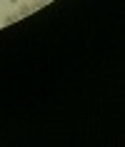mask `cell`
<instances>
[{"label": "cell", "mask_w": 125, "mask_h": 147, "mask_svg": "<svg viewBox=\"0 0 125 147\" xmlns=\"http://www.w3.org/2000/svg\"><path fill=\"white\" fill-rule=\"evenodd\" d=\"M8 3H10V5H18V3H20V0H8Z\"/></svg>", "instance_id": "3957f363"}, {"label": "cell", "mask_w": 125, "mask_h": 147, "mask_svg": "<svg viewBox=\"0 0 125 147\" xmlns=\"http://www.w3.org/2000/svg\"><path fill=\"white\" fill-rule=\"evenodd\" d=\"M13 23H18V15H15V13H10V15L5 18V25H13Z\"/></svg>", "instance_id": "7a4b0ae2"}, {"label": "cell", "mask_w": 125, "mask_h": 147, "mask_svg": "<svg viewBox=\"0 0 125 147\" xmlns=\"http://www.w3.org/2000/svg\"><path fill=\"white\" fill-rule=\"evenodd\" d=\"M50 3H53V0H50Z\"/></svg>", "instance_id": "277c9868"}, {"label": "cell", "mask_w": 125, "mask_h": 147, "mask_svg": "<svg viewBox=\"0 0 125 147\" xmlns=\"http://www.w3.org/2000/svg\"><path fill=\"white\" fill-rule=\"evenodd\" d=\"M15 8H18V13H15L18 18H25V15H30L33 10H35V8H33V5H25V3H18Z\"/></svg>", "instance_id": "6da1fadb"}]
</instances>
